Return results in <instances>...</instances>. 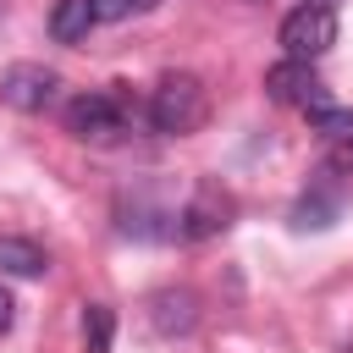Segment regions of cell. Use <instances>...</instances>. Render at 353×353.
<instances>
[{"label":"cell","mask_w":353,"mask_h":353,"mask_svg":"<svg viewBox=\"0 0 353 353\" xmlns=\"http://www.w3.org/2000/svg\"><path fill=\"white\" fill-rule=\"evenodd\" d=\"M204 116H210V94L193 72H165L149 88V127L160 138H188L204 127Z\"/></svg>","instance_id":"obj_1"},{"label":"cell","mask_w":353,"mask_h":353,"mask_svg":"<svg viewBox=\"0 0 353 353\" xmlns=\"http://www.w3.org/2000/svg\"><path fill=\"white\" fill-rule=\"evenodd\" d=\"M61 121H66V132L83 138V143H116V138L132 127V110H127L121 94H110V88H88V94L66 99Z\"/></svg>","instance_id":"obj_2"},{"label":"cell","mask_w":353,"mask_h":353,"mask_svg":"<svg viewBox=\"0 0 353 353\" xmlns=\"http://www.w3.org/2000/svg\"><path fill=\"white\" fill-rule=\"evenodd\" d=\"M276 44H281L287 55H298V61L325 55V50L336 44V11H331V6H320V0L292 6V11L281 17V28H276Z\"/></svg>","instance_id":"obj_3"},{"label":"cell","mask_w":353,"mask_h":353,"mask_svg":"<svg viewBox=\"0 0 353 353\" xmlns=\"http://www.w3.org/2000/svg\"><path fill=\"white\" fill-rule=\"evenodd\" d=\"M61 94V72L55 66H39V61H11L0 72V105L22 110V116H39L44 105H55Z\"/></svg>","instance_id":"obj_4"},{"label":"cell","mask_w":353,"mask_h":353,"mask_svg":"<svg viewBox=\"0 0 353 353\" xmlns=\"http://www.w3.org/2000/svg\"><path fill=\"white\" fill-rule=\"evenodd\" d=\"M265 94L276 99V105H314V99H325V83H320V72H314V61H298V55H281L276 66H265Z\"/></svg>","instance_id":"obj_5"},{"label":"cell","mask_w":353,"mask_h":353,"mask_svg":"<svg viewBox=\"0 0 353 353\" xmlns=\"http://www.w3.org/2000/svg\"><path fill=\"white\" fill-rule=\"evenodd\" d=\"M149 325H154L160 336H188V331L199 325V298H193L188 287H160V292L149 298Z\"/></svg>","instance_id":"obj_6"},{"label":"cell","mask_w":353,"mask_h":353,"mask_svg":"<svg viewBox=\"0 0 353 353\" xmlns=\"http://www.w3.org/2000/svg\"><path fill=\"white\" fill-rule=\"evenodd\" d=\"M176 232H182L188 243H204V237L226 232V199H221V193H199V199L176 215Z\"/></svg>","instance_id":"obj_7"},{"label":"cell","mask_w":353,"mask_h":353,"mask_svg":"<svg viewBox=\"0 0 353 353\" xmlns=\"http://www.w3.org/2000/svg\"><path fill=\"white\" fill-rule=\"evenodd\" d=\"M94 28H99L94 0H55V6H50V39H55V44H83Z\"/></svg>","instance_id":"obj_8"},{"label":"cell","mask_w":353,"mask_h":353,"mask_svg":"<svg viewBox=\"0 0 353 353\" xmlns=\"http://www.w3.org/2000/svg\"><path fill=\"white\" fill-rule=\"evenodd\" d=\"M50 270V254L33 243V237H0V276H17V281H33Z\"/></svg>","instance_id":"obj_9"},{"label":"cell","mask_w":353,"mask_h":353,"mask_svg":"<svg viewBox=\"0 0 353 353\" xmlns=\"http://www.w3.org/2000/svg\"><path fill=\"white\" fill-rule=\"evenodd\" d=\"M110 342H116V314L105 303H88L83 309V347L88 353H110Z\"/></svg>","instance_id":"obj_10"},{"label":"cell","mask_w":353,"mask_h":353,"mask_svg":"<svg viewBox=\"0 0 353 353\" xmlns=\"http://www.w3.org/2000/svg\"><path fill=\"white\" fill-rule=\"evenodd\" d=\"M303 116H309V127L325 132V138H353V110H342V105H331V99L303 105Z\"/></svg>","instance_id":"obj_11"},{"label":"cell","mask_w":353,"mask_h":353,"mask_svg":"<svg viewBox=\"0 0 353 353\" xmlns=\"http://www.w3.org/2000/svg\"><path fill=\"white\" fill-rule=\"evenodd\" d=\"M160 0H94V17L99 22H132V17H149Z\"/></svg>","instance_id":"obj_12"},{"label":"cell","mask_w":353,"mask_h":353,"mask_svg":"<svg viewBox=\"0 0 353 353\" xmlns=\"http://www.w3.org/2000/svg\"><path fill=\"white\" fill-rule=\"evenodd\" d=\"M325 171H331V176H353V138H331V149H325Z\"/></svg>","instance_id":"obj_13"},{"label":"cell","mask_w":353,"mask_h":353,"mask_svg":"<svg viewBox=\"0 0 353 353\" xmlns=\"http://www.w3.org/2000/svg\"><path fill=\"white\" fill-rule=\"evenodd\" d=\"M17 325V298H11V287H6V276H0V336Z\"/></svg>","instance_id":"obj_14"}]
</instances>
